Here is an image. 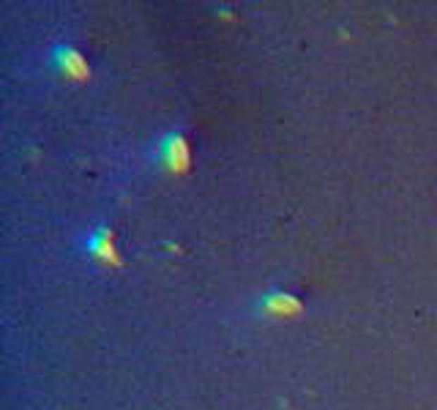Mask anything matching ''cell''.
I'll return each mask as SVG.
<instances>
[{"mask_svg": "<svg viewBox=\"0 0 437 410\" xmlns=\"http://www.w3.org/2000/svg\"><path fill=\"white\" fill-rule=\"evenodd\" d=\"M159 159L170 173H186L189 167V145L184 135L172 132L159 142Z\"/></svg>", "mask_w": 437, "mask_h": 410, "instance_id": "obj_1", "label": "cell"}, {"mask_svg": "<svg viewBox=\"0 0 437 410\" xmlns=\"http://www.w3.org/2000/svg\"><path fill=\"white\" fill-rule=\"evenodd\" d=\"M262 309L271 315H279V318H290V315L300 312V301L290 293H268L262 298Z\"/></svg>", "mask_w": 437, "mask_h": 410, "instance_id": "obj_4", "label": "cell"}, {"mask_svg": "<svg viewBox=\"0 0 437 410\" xmlns=\"http://www.w3.org/2000/svg\"><path fill=\"white\" fill-rule=\"evenodd\" d=\"M88 251H91V257L107 263V266H118V263H120L115 241H113V232H110V230H96V232H91V235H88Z\"/></svg>", "mask_w": 437, "mask_h": 410, "instance_id": "obj_3", "label": "cell"}, {"mask_svg": "<svg viewBox=\"0 0 437 410\" xmlns=\"http://www.w3.org/2000/svg\"><path fill=\"white\" fill-rule=\"evenodd\" d=\"M52 63L58 66V71H63L71 80H88L91 77V68L85 63L82 52L69 44H61L52 49Z\"/></svg>", "mask_w": 437, "mask_h": 410, "instance_id": "obj_2", "label": "cell"}]
</instances>
